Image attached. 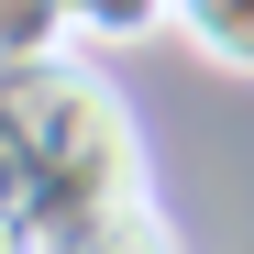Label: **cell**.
Wrapping results in <instances>:
<instances>
[{
  "label": "cell",
  "mask_w": 254,
  "mask_h": 254,
  "mask_svg": "<svg viewBox=\"0 0 254 254\" xmlns=\"http://www.w3.org/2000/svg\"><path fill=\"white\" fill-rule=\"evenodd\" d=\"M0 254H33V243H22V232H11V221H0Z\"/></svg>",
  "instance_id": "8992f818"
},
{
  "label": "cell",
  "mask_w": 254,
  "mask_h": 254,
  "mask_svg": "<svg viewBox=\"0 0 254 254\" xmlns=\"http://www.w3.org/2000/svg\"><path fill=\"white\" fill-rule=\"evenodd\" d=\"M33 254H177V232L155 221V199H133V210H100V221H77V232L33 243Z\"/></svg>",
  "instance_id": "7a4b0ae2"
},
{
  "label": "cell",
  "mask_w": 254,
  "mask_h": 254,
  "mask_svg": "<svg viewBox=\"0 0 254 254\" xmlns=\"http://www.w3.org/2000/svg\"><path fill=\"white\" fill-rule=\"evenodd\" d=\"M177 0H77V45H155Z\"/></svg>",
  "instance_id": "5b68a950"
},
{
  "label": "cell",
  "mask_w": 254,
  "mask_h": 254,
  "mask_svg": "<svg viewBox=\"0 0 254 254\" xmlns=\"http://www.w3.org/2000/svg\"><path fill=\"white\" fill-rule=\"evenodd\" d=\"M66 45H77V0H0V66H33Z\"/></svg>",
  "instance_id": "3957f363"
},
{
  "label": "cell",
  "mask_w": 254,
  "mask_h": 254,
  "mask_svg": "<svg viewBox=\"0 0 254 254\" xmlns=\"http://www.w3.org/2000/svg\"><path fill=\"white\" fill-rule=\"evenodd\" d=\"M133 199H144V133L111 77H89L77 56L0 66V221L22 243H56Z\"/></svg>",
  "instance_id": "6da1fadb"
},
{
  "label": "cell",
  "mask_w": 254,
  "mask_h": 254,
  "mask_svg": "<svg viewBox=\"0 0 254 254\" xmlns=\"http://www.w3.org/2000/svg\"><path fill=\"white\" fill-rule=\"evenodd\" d=\"M177 22H188V45H199L210 66L254 77V0H177Z\"/></svg>",
  "instance_id": "277c9868"
}]
</instances>
